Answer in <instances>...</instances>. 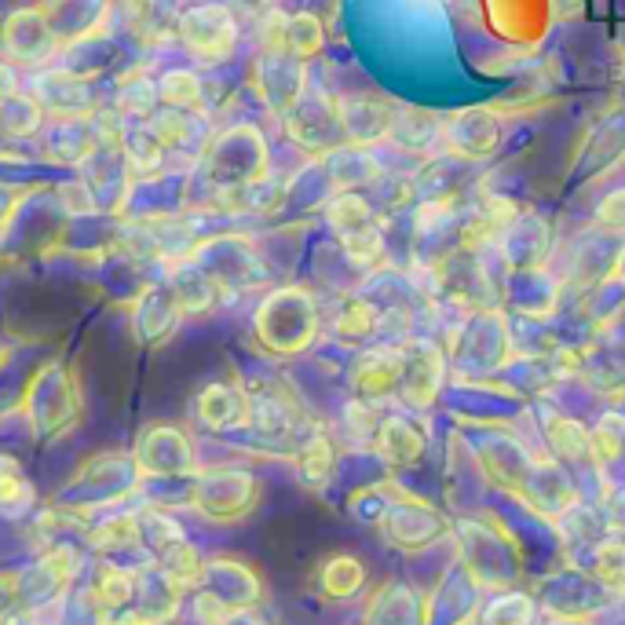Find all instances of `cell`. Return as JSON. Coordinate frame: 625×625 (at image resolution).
<instances>
[{
	"mask_svg": "<svg viewBox=\"0 0 625 625\" xmlns=\"http://www.w3.org/2000/svg\"><path fill=\"white\" fill-rule=\"evenodd\" d=\"M443 147L457 158H487L501 143V121L483 106L461 110L443 125Z\"/></svg>",
	"mask_w": 625,
	"mask_h": 625,
	"instance_id": "cell-1",
	"label": "cell"
},
{
	"mask_svg": "<svg viewBox=\"0 0 625 625\" xmlns=\"http://www.w3.org/2000/svg\"><path fill=\"white\" fill-rule=\"evenodd\" d=\"M355 388L362 395H388L403 384V348H370L355 362Z\"/></svg>",
	"mask_w": 625,
	"mask_h": 625,
	"instance_id": "cell-4",
	"label": "cell"
},
{
	"mask_svg": "<svg viewBox=\"0 0 625 625\" xmlns=\"http://www.w3.org/2000/svg\"><path fill=\"white\" fill-rule=\"evenodd\" d=\"M381 308L370 300H348L337 315V333L344 340H366L373 333H381Z\"/></svg>",
	"mask_w": 625,
	"mask_h": 625,
	"instance_id": "cell-7",
	"label": "cell"
},
{
	"mask_svg": "<svg viewBox=\"0 0 625 625\" xmlns=\"http://www.w3.org/2000/svg\"><path fill=\"white\" fill-rule=\"evenodd\" d=\"M329 465H333V450H329L326 439H311L308 446H304V457H300V468H304V476L308 479H326Z\"/></svg>",
	"mask_w": 625,
	"mask_h": 625,
	"instance_id": "cell-12",
	"label": "cell"
},
{
	"mask_svg": "<svg viewBox=\"0 0 625 625\" xmlns=\"http://www.w3.org/2000/svg\"><path fill=\"white\" fill-rule=\"evenodd\" d=\"M439 377H443V355L428 344V340H410L403 344V395L414 406H428L439 392Z\"/></svg>",
	"mask_w": 625,
	"mask_h": 625,
	"instance_id": "cell-2",
	"label": "cell"
},
{
	"mask_svg": "<svg viewBox=\"0 0 625 625\" xmlns=\"http://www.w3.org/2000/svg\"><path fill=\"white\" fill-rule=\"evenodd\" d=\"M552 435H556V446H560L563 454H571V457L582 454L585 446H589L585 432L574 421H552Z\"/></svg>",
	"mask_w": 625,
	"mask_h": 625,
	"instance_id": "cell-13",
	"label": "cell"
},
{
	"mask_svg": "<svg viewBox=\"0 0 625 625\" xmlns=\"http://www.w3.org/2000/svg\"><path fill=\"white\" fill-rule=\"evenodd\" d=\"M329 223L344 234H359V231H370V227H381V220L373 216V209L362 202L359 194H337L333 205H329Z\"/></svg>",
	"mask_w": 625,
	"mask_h": 625,
	"instance_id": "cell-6",
	"label": "cell"
},
{
	"mask_svg": "<svg viewBox=\"0 0 625 625\" xmlns=\"http://www.w3.org/2000/svg\"><path fill=\"white\" fill-rule=\"evenodd\" d=\"M381 446L388 461H414L417 450H421V439L406 421H388L381 428Z\"/></svg>",
	"mask_w": 625,
	"mask_h": 625,
	"instance_id": "cell-9",
	"label": "cell"
},
{
	"mask_svg": "<svg viewBox=\"0 0 625 625\" xmlns=\"http://www.w3.org/2000/svg\"><path fill=\"white\" fill-rule=\"evenodd\" d=\"M337 117H340V128L348 132L351 143H377V139H392L395 106L384 103V99H373V96L340 99Z\"/></svg>",
	"mask_w": 625,
	"mask_h": 625,
	"instance_id": "cell-3",
	"label": "cell"
},
{
	"mask_svg": "<svg viewBox=\"0 0 625 625\" xmlns=\"http://www.w3.org/2000/svg\"><path fill=\"white\" fill-rule=\"evenodd\" d=\"M278 44H282L286 52L297 55V59H311V55L322 52L326 33H322V22H318L315 15H293V19H282Z\"/></svg>",
	"mask_w": 625,
	"mask_h": 625,
	"instance_id": "cell-5",
	"label": "cell"
},
{
	"mask_svg": "<svg viewBox=\"0 0 625 625\" xmlns=\"http://www.w3.org/2000/svg\"><path fill=\"white\" fill-rule=\"evenodd\" d=\"M596 220H600V227H607V231H625V191L604 198L600 209H596Z\"/></svg>",
	"mask_w": 625,
	"mask_h": 625,
	"instance_id": "cell-14",
	"label": "cell"
},
{
	"mask_svg": "<svg viewBox=\"0 0 625 625\" xmlns=\"http://www.w3.org/2000/svg\"><path fill=\"white\" fill-rule=\"evenodd\" d=\"M198 410H202V417L212 424V428H223V424H231V421H234V414L242 410V399L227 392L223 384H216V388H209V392L202 395V403H198Z\"/></svg>",
	"mask_w": 625,
	"mask_h": 625,
	"instance_id": "cell-11",
	"label": "cell"
},
{
	"mask_svg": "<svg viewBox=\"0 0 625 625\" xmlns=\"http://www.w3.org/2000/svg\"><path fill=\"white\" fill-rule=\"evenodd\" d=\"M340 242H344V253H348L359 267H373L384 260L381 227H370V231H359V234H344Z\"/></svg>",
	"mask_w": 625,
	"mask_h": 625,
	"instance_id": "cell-10",
	"label": "cell"
},
{
	"mask_svg": "<svg viewBox=\"0 0 625 625\" xmlns=\"http://www.w3.org/2000/svg\"><path fill=\"white\" fill-rule=\"evenodd\" d=\"M322 582L329 596H351L362 585V563L355 556H333L322 571Z\"/></svg>",
	"mask_w": 625,
	"mask_h": 625,
	"instance_id": "cell-8",
	"label": "cell"
}]
</instances>
